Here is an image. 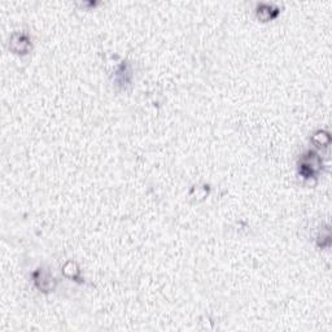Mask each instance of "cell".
Masks as SVG:
<instances>
[{
    "instance_id": "cell-1",
    "label": "cell",
    "mask_w": 332,
    "mask_h": 332,
    "mask_svg": "<svg viewBox=\"0 0 332 332\" xmlns=\"http://www.w3.org/2000/svg\"><path fill=\"white\" fill-rule=\"evenodd\" d=\"M321 166L322 161L319 156L310 151L302 157L301 164H300V174L304 178H312L317 174L318 170L321 169Z\"/></svg>"
},
{
    "instance_id": "cell-2",
    "label": "cell",
    "mask_w": 332,
    "mask_h": 332,
    "mask_svg": "<svg viewBox=\"0 0 332 332\" xmlns=\"http://www.w3.org/2000/svg\"><path fill=\"white\" fill-rule=\"evenodd\" d=\"M30 46V39L23 33H15L11 37V48L16 54H27Z\"/></svg>"
},
{
    "instance_id": "cell-4",
    "label": "cell",
    "mask_w": 332,
    "mask_h": 332,
    "mask_svg": "<svg viewBox=\"0 0 332 332\" xmlns=\"http://www.w3.org/2000/svg\"><path fill=\"white\" fill-rule=\"evenodd\" d=\"M271 9H273V5L270 4H261L257 9V16L263 21H269L278 15V11H271Z\"/></svg>"
},
{
    "instance_id": "cell-3",
    "label": "cell",
    "mask_w": 332,
    "mask_h": 332,
    "mask_svg": "<svg viewBox=\"0 0 332 332\" xmlns=\"http://www.w3.org/2000/svg\"><path fill=\"white\" fill-rule=\"evenodd\" d=\"M34 282L37 284L39 290L48 292V291L54 290L55 288V279L54 277H51L50 273H47L43 269H39L34 273Z\"/></svg>"
},
{
    "instance_id": "cell-6",
    "label": "cell",
    "mask_w": 332,
    "mask_h": 332,
    "mask_svg": "<svg viewBox=\"0 0 332 332\" xmlns=\"http://www.w3.org/2000/svg\"><path fill=\"white\" fill-rule=\"evenodd\" d=\"M313 139H319V140H321V142L318 143V144H319V146H321V144H322V146H327V144L330 143V135L326 131H318L317 134L314 135Z\"/></svg>"
},
{
    "instance_id": "cell-5",
    "label": "cell",
    "mask_w": 332,
    "mask_h": 332,
    "mask_svg": "<svg viewBox=\"0 0 332 332\" xmlns=\"http://www.w3.org/2000/svg\"><path fill=\"white\" fill-rule=\"evenodd\" d=\"M70 266H72V269H68V266H64V273H65L66 277H69V278L77 279L78 274H79V270H78L77 265L70 261Z\"/></svg>"
}]
</instances>
